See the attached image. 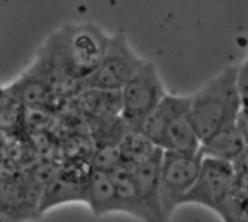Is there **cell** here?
Returning <instances> with one entry per match:
<instances>
[{
    "label": "cell",
    "instance_id": "1",
    "mask_svg": "<svg viewBox=\"0 0 248 222\" xmlns=\"http://www.w3.org/2000/svg\"><path fill=\"white\" fill-rule=\"evenodd\" d=\"M109 41L110 35L94 23H67L51 35L44 48L55 76L81 84L99 67Z\"/></svg>",
    "mask_w": 248,
    "mask_h": 222
},
{
    "label": "cell",
    "instance_id": "2",
    "mask_svg": "<svg viewBox=\"0 0 248 222\" xmlns=\"http://www.w3.org/2000/svg\"><path fill=\"white\" fill-rule=\"evenodd\" d=\"M243 108L238 65L225 67L190 96V118L202 143L221 129L237 124Z\"/></svg>",
    "mask_w": 248,
    "mask_h": 222
},
{
    "label": "cell",
    "instance_id": "3",
    "mask_svg": "<svg viewBox=\"0 0 248 222\" xmlns=\"http://www.w3.org/2000/svg\"><path fill=\"white\" fill-rule=\"evenodd\" d=\"M144 63L145 60L137 54L124 33H113L99 67L81 81L80 87L121 92Z\"/></svg>",
    "mask_w": 248,
    "mask_h": 222
},
{
    "label": "cell",
    "instance_id": "4",
    "mask_svg": "<svg viewBox=\"0 0 248 222\" xmlns=\"http://www.w3.org/2000/svg\"><path fill=\"white\" fill-rule=\"evenodd\" d=\"M166 95L158 68L145 61L121 90V119L129 129H137Z\"/></svg>",
    "mask_w": 248,
    "mask_h": 222
},
{
    "label": "cell",
    "instance_id": "5",
    "mask_svg": "<svg viewBox=\"0 0 248 222\" xmlns=\"http://www.w3.org/2000/svg\"><path fill=\"white\" fill-rule=\"evenodd\" d=\"M202 161V151L196 154H183L164 150L160 173V192L163 209L169 220L171 214L183 205L186 195L195 186Z\"/></svg>",
    "mask_w": 248,
    "mask_h": 222
},
{
    "label": "cell",
    "instance_id": "6",
    "mask_svg": "<svg viewBox=\"0 0 248 222\" xmlns=\"http://www.w3.org/2000/svg\"><path fill=\"white\" fill-rule=\"evenodd\" d=\"M235 177L237 170L234 163L203 156L198 180L186 195L183 204L202 205L222 218Z\"/></svg>",
    "mask_w": 248,
    "mask_h": 222
},
{
    "label": "cell",
    "instance_id": "7",
    "mask_svg": "<svg viewBox=\"0 0 248 222\" xmlns=\"http://www.w3.org/2000/svg\"><path fill=\"white\" fill-rule=\"evenodd\" d=\"M163 153L164 150L160 148L151 159L132 167L142 208V222H169V218L163 209L160 192Z\"/></svg>",
    "mask_w": 248,
    "mask_h": 222
},
{
    "label": "cell",
    "instance_id": "8",
    "mask_svg": "<svg viewBox=\"0 0 248 222\" xmlns=\"http://www.w3.org/2000/svg\"><path fill=\"white\" fill-rule=\"evenodd\" d=\"M89 169L67 167L61 169L54 179L44 188L39 198L41 215L64 204H86Z\"/></svg>",
    "mask_w": 248,
    "mask_h": 222
},
{
    "label": "cell",
    "instance_id": "9",
    "mask_svg": "<svg viewBox=\"0 0 248 222\" xmlns=\"http://www.w3.org/2000/svg\"><path fill=\"white\" fill-rule=\"evenodd\" d=\"M38 192L28 180L20 177L1 182V222H25L41 217Z\"/></svg>",
    "mask_w": 248,
    "mask_h": 222
},
{
    "label": "cell",
    "instance_id": "10",
    "mask_svg": "<svg viewBox=\"0 0 248 222\" xmlns=\"http://www.w3.org/2000/svg\"><path fill=\"white\" fill-rule=\"evenodd\" d=\"M187 111H190V96L167 93L161 99V102L142 119L137 129L161 148V143L169 127L173 124L174 119H177Z\"/></svg>",
    "mask_w": 248,
    "mask_h": 222
},
{
    "label": "cell",
    "instance_id": "11",
    "mask_svg": "<svg viewBox=\"0 0 248 222\" xmlns=\"http://www.w3.org/2000/svg\"><path fill=\"white\" fill-rule=\"evenodd\" d=\"M86 205H89L94 217L122 212L116 186L109 172L90 167L87 177Z\"/></svg>",
    "mask_w": 248,
    "mask_h": 222
},
{
    "label": "cell",
    "instance_id": "12",
    "mask_svg": "<svg viewBox=\"0 0 248 222\" xmlns=\"http://www.w3.org/2000/svg\"><path fill=\"white\" fill-rule=\"evenodd\" d=\"M161 148L166 151H176L183 154L201 153L202 138L190 118V111L173 121L163 138Z\"/></svg>",
    "mask_w": 248,
    "mask_h": 222
},
{
    "label": "cell",
    "instance_id": "13",
    "mask_svg": "<svg viewBox=\"0 0 248 222\" xmlns=\"http://www.w3.org/2000/svg\"><path fill=\"white\" fill-rule=\"evenodd\" d=\"M247 143L237 124L221 129L202 143V154L206 157L234 163L246 150Z\"/></svg>",
    "mask_w": 248,
    "mask_h": 222
},
{
    "label": "cell",
    "instance_id": "14",
    "mask_svg": "<svg viewBox=\"0 0 248 222\" xmlns=\"http://www.w3.org/2000/svg\"><path fill=\"white\" fill-rule=\"evenodd\" d=\"M109 173L116 186L118 198H119V202L122 206V214H128V215L142 221V208H141L140 195H138L135 177L132 173V167L122 163Z\"/></svg>",
    "mask_w": 248,
    "mask_h": 222
},
{
    "label": "cell",
    "instance_id": "15",
    "mask_svg": "<svg viewBox=\"0 0 248 222\" xmlns=\"http://www.w3.org/2000/svg\"><path fill=\"white\" fill-rule=\"evenodd\" d=\"M118 147H119L122 163L129 167H135L147 161L160 150V147L154 141H151L147 135H144L141 131L129 129V128L121 138Z\"/></svg>",
    "mask_w": 248,
    "mask_h": 222
},
{
    "label": "cell",
    "instance_id": "16",
    "mask_svg": "<svg viewBox=\"0 0 248 222\" xmlns=\"http://www.w3.org/2000/svg\"><path fill=\"white\" fill-rule=\"evenodd\" d=\"M80 108L94 116H118L121 115V92H108L99 89L80 87L78 95Z\"/></svg>",
    "mask_w": 248,
    "mask_h": 222
},
{
    "label": "cell",
    "instance_id": "17",
    "mask_svg": "<svg viewBox=\"0 0 248 222\" xmlns=\"http://www.w3.org/2000/svg\"><path fill=\"white\" fill-rule=\"evenodd\" d=\"M222 221L248 222V172H237Z\"/></svg>",
    "mask_w": 248,
    "mask_h": 222
},
{
    "label": "cell",
    "instance_id": "18",
    "mask_svg": "<svg viewBox=\"0 0 248 222\" xmlns=\"http://www.w3.org/2000/svg\"><path fill=\"white\" fill-rule=\"evenodd\" d=\"M25 103L15 96L7 87L1 90V125L3 129L13 131L23 119Z\"/></svg>",
    "mask_w": 248,
    "mask_h": 222
},
{
    "label": "cell",
    "instance_id": "19",
    "mask_svg": "<svg viewBox=\"0 0 248 222\" xmlns=\"http://www.w3.org/2000/svg\"><path fill=\"white\" fill-rule=\"evenodd\" d=\"M119 164H122V159L116 143V144H105L99 150H96V153H93L90 167L105 172H112Z\"/></svg>",
    "mask_w": 248,
    "mask_h": 222
},
{
    "label": "cell",
    "instance_id": "20",
    "mask_svg": "<svg viewBox=\"0 0 248 222\" xmlns=\"http://www.w3.org/2000/svg\"><path fill=\"white\" fill-rule=\"evenodd\" d=\"M238 86L243 97V105L248 106V58L238 65Z\"/></svg>",
    "mask_w": 248,
    "mask_h": 222
},
{
    "label": "cell",
    "instance_id": "21",
    "mask_svg": "<svg viewBox=\"0 0 248 222\" xmlns=\"http://www.w3.org/2000/svg\"><path fill=\"white\" fill-rule=\"evenodd\" d=\"M237 127L240 129V132L243 134L246 143L248 145V106H244L238 115V119H237Z\"/></svg>",
    "mask_w": 248,
    "mask_h": 222
},
{
    "label": "cell",
    "instance_id": "22",
    "mask_svg": "<svg viewBox=\"0 0 248 222\" xmlns=\"http://www.w3.org/2000/svg\"><path fill=\"white\" fill-rule=\"evenodd\" d=\"M234 167L237 172H248V145L241 153V156L234 161Z\"/></svg>",
    "mask_w": 248,
    "mask_h": 222
}]
</instances>
